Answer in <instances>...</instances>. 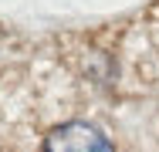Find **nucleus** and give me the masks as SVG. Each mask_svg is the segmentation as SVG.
Returning a JSON list of instances; mask_svg holds the SVG:
<instances>
[{
	"mask_svg": "<svg viewBox=\"0 0 159 152\" xmlns=\"http://www.w3.org/2000/svg\"><path fill=\"white\" fill-rule=\"evenodd\" d=\"M44 152H115L112 139L92 122H64L48 132Z\"/></svg>",
	"mask_w": 159,
	"mask_h": 152,
	"instance_id": "obj_1",
	"label": "nucleus"
}]
</instances>
